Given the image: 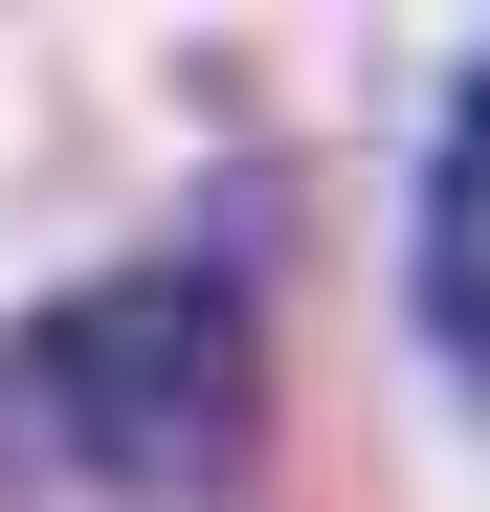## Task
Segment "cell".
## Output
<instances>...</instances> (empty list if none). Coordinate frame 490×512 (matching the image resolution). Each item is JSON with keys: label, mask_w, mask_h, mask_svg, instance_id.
Instances as JSON below:
<instances>
[{"label": "cell", "mask_w": 490, "mask_h": 512, "mask_svg": "<svg viewBox=\"0 0 490 512\" xmlns=\"http://www.w3.org/2000/svg\"><path fill=\"white\" fill-rule=\"evenodd\" d=\"M23 401L90 490H223L245 423H268V334H245L223 268H112L23 334Z\"/></svg>", "instance_id": "obj_1"}, {"label": "cell", "mask_w": 490, "mask_h": 512, "mask_svg": "<svg viewBox=\"0 0 490 512\" xmlns=\"http://www.w3.org/2000/svg\"><path fill=\"white\" fill-rule=\"evenodd\" d=\"M424 312L468 334V379H490V67H468V112H446V179H424Z\"/></svg>", "instance_id": "obj_2"}]
</instances>
